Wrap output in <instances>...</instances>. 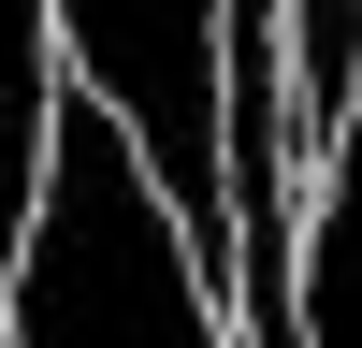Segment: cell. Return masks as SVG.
Instances as JSON below:
<instances>
[{"instance_id": "cell-1", "label": "cell", "mask_w": 362, "mask_h": 348, "mask_svg": "<svg viewBox=\"0 0 362 348\" xmlns=\"http://www.w3.org/2000/svg\"><path fill=\"white\" fill-rule=\"evenodd\" d=\"M0 348H232L160 174L131 160V131L87 87L44 102V174L15 218V276H0Z\"/></svg>"}, {"instance_id": "cell-2", "label": "cell", "mask_w": 362, "mask_h": 348, "mask_svg": "<svg viewBox=\"0 0 362 348\" xmlns=\"http://www.w3.org/2000/svg\"><path fill=\"white\" fill-rule=\"evenodd\" d=\"M44 29L73 44V87L131 131V160L160 174L189 276L232 319V189H218V0H44Z\"/></svg>"}, {"instance_id": "cell-3", "label": "cell", "mask_w": 362, "mask_h": 348, "mask_svg": "<svg viewBox=\"0 0 362 348\" xmlns=\"http://www.w3.org/2000/svg\"><path fill=\"white\" fill-rule=\"evenodd\" d=\"M290 348H362V87L319 131V203L290 218Z\"/></svg>"}, {"instance_id": "cell-4", "label": "cell", "mask_w": 362, "mask_h": 348, "mask_svg": "<svg viewBox=\"0 0 362 348\" xmlns=\"http://www.w3.org/2000/svg\"><path fill=\"white\" fill-rule=\"evenodd\" d=\"M44 102H58V29H44V0H0V276H15L29 174H44Z\"/></svg>"}]
</instances>
